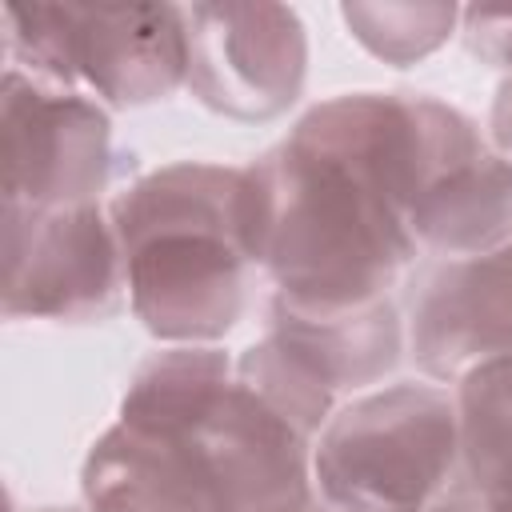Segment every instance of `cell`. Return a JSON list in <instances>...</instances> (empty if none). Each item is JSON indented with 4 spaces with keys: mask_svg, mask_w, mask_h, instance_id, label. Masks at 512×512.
Returning <instances> with one entry per match:
<instances>
[{
    "mask_svg": "<svg viewBox=\"0 0 512 512\" xmlns=\"http://www.w3.org/2000/svg\"><path fill=\"white\" fill-rule=\"evenodd\" d=\"M124 284L144 328L172 344L224 336L256 264V184L248 168L172 164L112 200Z\"/></svg>",
    "mask_w": 512,
    "mask_h": 512,
    "instance_id": "cell-1",
    "label": "cell"
},
{
    "mask_svg": "<svg viewBox=\"0 0 512 512\" xmlns=\"http://www.w3.org/2000/svg\"><path fill=\"white\" fill-rule=\"evenodd\" d=\"M248 172L256 184V264L272 272L276 300L304 312L388 300L416 240L360 172L296 136Z\"/></svg>",
    "mask_w": 512,
    "mask_h": 512,
    "instance_id": "cell-2",
    "label": "cell"
},
{
    "mask_svg": "<svg viewBox=\"0 0 512 512\" xmlns=\"http://www.w3.org/2000/svg\"><path fill=\"white\" fill-rule=\"evenodd\" d=\"M460 416L432 384H392L328 416L312 448L320 512H432L452 488Z\"/></svg>",
    "mask_w": 512,
    "mask_h": 512,
    "instance_id": "cell-3",
    "label": "cell"
},
{
    "mask_svg": "<svg viewBox=\"0 0 512 512\" xmlns=\"http://www.w3.org/2000/svg\"><path fill=\"white\" fill-rule=\"evenodd\" d=\"M32 32H12V48L28 44L32 80L68 88L88 80L104 100L132 108L172 96L188 80V16L172 4H96V8H16Z\"/></svg>",
    "mask_w": 512,
    "mask_h": 512,
    "instance_id": "cell-4",
    "label": "cell"
},
{
    "mask_svg": "<svg viewBox=\"0 0 512 512\" xmlns=\"http://www.w3.org/2000/svg\"><path fill=\"white\" fill-rule=\"evenodd\" d=\"M188 88L212 112L236 120L280 116L304 84L308 44L284 4H192Z\"/></svg>",
    "mask_w": 512,
    "mask_h": 512,
    "instance_id": "cell-5",
    "label": "cell"
},
{
    "mask_svg": "<svg viewBox=\"0 0 512 512\" xmlns=\"http://www.w3.org/2000/svg\"><path fill=\"white\" fill-rule=\"evenodd\" d=\"M8 116V208L56 212L84 208L108 184V116L64 88L40 80L28 96L8 76L4 92Z\"/></svg>",
    "mask_w": 512,
    "mask_h": 512,
    "instance_id": "cell-6",
    "label": "cell"
},
{
    "mask_svg": "<svg viewBox=\"0 0 512 512\" xmlns=\"http://www.w3.org/2000/svg\"><path fill=\"white\" fill-rule=\"evenodd\" d=\"M412 356L432 380H464L512 356V244L432 260L412 280Z\"/></svg>",
    "mask_w": 512,
    "mask_h": 512,
    "instance_id": "cell-7",
    "label": "cell"
},
{
    "mask_svg": "<svg viewBox=\"0 0 512 512\" xmlns=\"http://www.w3.org/2000/svg\"><path fill=\"white\" fill-rule=\"evenodd\" d=\"M8 232L28 236V252L8 248V312L92 320L120 304L124 256L96 204L28 212V228L8 216Z\"/></svg>",
    "mask_w": 512,
    "mask_h": 512,
    "instance_id": "cell-8",
    "label": "cell"
},
{
    "mask_svg": "<svg viewBox=\"0 0 512 512\" xmlns=\"http://www.w3.org/2000/svg\"><path fill=\"white\" fill-rule=\"evenodd\" d=\"M408 232L416 248L436 256H484L512 244V160L480 152L440 176L412 208Z\"/></svg>",
    "mask_w": 512,
    "mask_h": 512,
    "instance_id": "cell-9",
    "label": "cell"
},
{
    "mask_svg": "<svg viewBox=\"0 0 512 512\" xmlns=\"http://www.w3.org/2000/svg\"><path fill=\"white\" fill-rule=\"evenodd\" d=\"M272 328V336L296 352L332 392L380 380L400 356V320L392 300L336 312H304L272 300Z\"/></svg>",
    "mask_w": 512,
    "mask_h": 512,
    "instance_id": "cell-10",
    "label": "cell"
},
{
    "mask_svg": "<svg viewBox=\"0 0 512 512\" xmlns=\"http://www.w3.org/2000/svg\"><path fill=\"white\" fill-rule=\"evenodd\" d=\"M232 384V364L216 348H172L140 368L124 396L120 424L152 436H184Z\"/></svg>",
    "mask_w": 512,
    "mask_h": 512,
    "instance_id": "cell-11",
    "label": "cell"
},
{
    "mask_svg": "<svg viewBox=\"0 0 512 512\" xmlns=\"http://www.w3.org/2000/svg\"><path fill=\"white\" fill-rule=\"evenodd\" d=\"M460 456L488 512H512V356L460 380Z\"/></svg>",
    "mask_w": 512,
    "mask_h": 512,
    "instance_id": "cell-12",
    "label": "cell"
},
{
    "mask_svg": "<svg viewBox=\"0 0 512 512\" xmlns=\"http://www.w3.org/2000/svg\"><path fill=\"white\" fill-rule=\"evenodd\" d=\"M452 4H344L352 36L380 60L408 68L448 40L456 24Z\"/></svg>",
    "mask_w": 512,
    "mask_h": 512,
    "instance_id": "cell-13",
    "label": "cell"
},
{
    "mask_svg": "<svg viewBox=\"0 0 512 512\" xmlns=\"http://www.w3.org/2000/svg\"><path fill=\"white\" fill-rule=\"evenodd\" d=\"M464 44L472 56L512 68V8H464Z\"/></svg>",
    "mask_w": 512,
    "mask_h": 512,
    "instance_id": "cell-14",
    "label": "cell"
},
{
    "mask_svg": "<svg viewBox=\"0 0 512 512\" xmlns=\"http://www.w3.org/2000/svg\"><path fill=\"white\" fill-rule=\"evenodd\" d=\"M492 136L504 152V160H512V80L500 84L496 104H492Z\"/></svg>",
    "mask_w": 512,
    "mask_h": 512,
    "instance_id": "cell-15",
    "label": "cell"
},
{
    "mask_svg": "<svg viewBox=\"0 0 512 512\" xmlns=\"http://www.w3.org/2000/svg\"><path fill=\"white\" fill-rule=\"evenodd\" d=\"M432 512H488V504L480 500V492L476 488H448L444 492V500L432 508Z\"/></svg>",
    "mask_w": 512,
    "mask_h": 512,
    "instance_id": "cell-16",
    "label": "cell"
},
{
    "mask_svg": "<svg viewBox=\"0 0 512 512\" xmlns=\"http://www.w3.org/2000/svg\"><path fill=\"white\" fill-rule=\"evenodd\" d=\"M44 512H60V508H44Z\"/></svg>",
    "mask_w": 512,
    "mask_h": 512,
    "instance_id": "cell-17",
    "label": "cell"
}]
</instances>
